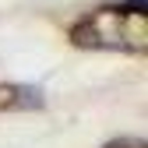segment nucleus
Here are the masks:
<instances>
[{
    "mask_svg": "<svg viewBox=\"0 0 148 148\" xmlns=\"http://www.w3.org/2000/svg\"><path fill=\"white\" fill-rule=\"evenodd\" d=\"M67 39L78 49L99 53H148V0H120V4L92 7L74 18Z\"/></svg>",
    "mask_w": 148,
    "mask_h": 148,
    "instance_id": "1",
    "label": "nucleus"
},
{
    "mask_svg": "<svg viewBox=\"0 0 148 148\" xmlns=\"http://www.w3.org/2000/svg\"><path fill=\"white\" fill-rule=\"evenodd\" d=\"M42 106V92L32 85H18V81H0V113H14V109H39Z\"/></svg>",
    "mask_w": 148,
    "mask_h": 148,
    "instance_id": "2",
    "label": "nucleus"
},
{
    "mask_svg": "<svg viewBox=\"0 0 148 148\" xmlns=\"http://www.w3.org/2000/svg\"><path fill=\"white\" fill-rule=\"evenodd\" d=\"M102 148H148L141 138H116V141H106Z\"/></svg>",
    "mask_w": 148,
    "mask_h": 148,
    "instance_id": "3",
    "label": "nucleus"
}]
</instances>
